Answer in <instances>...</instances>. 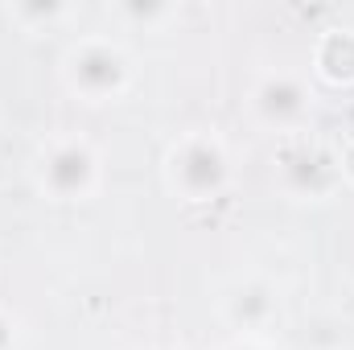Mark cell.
Returning a JSON list of instances; mask_svg holds the SVG:
<instances>
[{
  "label": "cell",
  "instance_id": "6da1fadb",
  "mask_svg": "<svg viewBox=\"0 0 354 350\" xmlns=\"http://www.w3.org/2000/svg\"><path fill=\"white\" fill-rule=\"evenodd\" d=\"M87 174H91V157L79 149V145L58 149V153H54V161H50V185H54V190H62V194L83 190V177H87Z\"/></svg>",
  "mask_w": 354,
  "mask_h": 350
}]
</instances>
